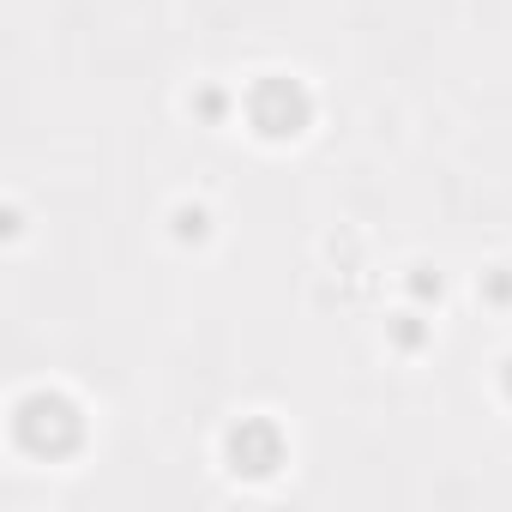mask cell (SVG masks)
<instances>
[{
    "label": "cell",
    "mask_w": 512,
    "mask_h": 512,
    "mask_svg": "<svg viewBox=\"0 0 512 512\" xmlns=\"http://www.w3.org/2000/svg\"><path fill=\"white\" fill-rule=\"evenodd\" d=\"M506 398H512V362H506Z\"/></svg>",
    "instance_id": "cell-8"
},
{
    "label": "cell",
    "mask_w": 512,
    "mask_h": 512,
    "mask_svg": "<svg viewBox=\"0 0 512 512\" xmlns=\"http://www.w3.org/2000/svg\"><path fill=\"white\" fill-rule=\"evenodd\" d=\"M205 121H223V91H199V103H193Z\"/></svg>",
    "instance_id": "cell-5"
},
{
    "label": "cell",
    "mask_w": 512,
    "mask_h": 512,
    "mask_svg": "<svg viewBox=\"0 0 512 512\" xmlns=\"http://www.w3.org/2000/svg\"><path fill=\"white\" fill-rule=\"evenodd\" d=\"M482 290H488L494 302H512V272H506V266H494V272H482Z\"/></svg>",
    "instance_id": "cell-4"
},
{
    "label": "cell",
    "mask_w": 512,
    "mask_h": 512,
    "mask_svg": "<svg viewBox=\"0 0 512 512\" xmlns=\"http://www.w3.org/2000/svg\"><path fill=\"white\" fill-rule=\"evenodd\" d=\"M247 115H253V127H260L266 139H296V133L314 121V97L302 91V79H284V73H272V79H260V85H253V97H247Z\"/></svg>",
    "instance_id": "cell-1"
},
{
    "label": "cell",
    "mask_w": 512,
    "mask_h": 512,
    "mask_svg": "<svg viewBox=\"0 0 512 512\" xmlns=\"http://www.w3.org/2000/svg\"><path fill=\"white\" fill-rule=\"evenodd\" d=\"M73 434H79V416H73L61 398H31V404H19V440H25V446L55 452V446H67Z\"/></svg>",
    "instance_id": "cell-2"
},
{
    "label": "cell",
    "mask_w": 512,
    "mask_h": 512,
    "mask_svg": "<svg viewBox=\"0 0 512 512\" xmlns=\"http://www.w3.org/2000/svg\"><path fill=\"white\" fill-rule=\"evenodd\" d=\"M229 458H235V470H272L278 458H284V434L272 428V422H241L235 434H229Z\"/></svg>",
    "instance_id": "cell-3"
},
{
    "label": "cell",
    "mask_w": 512,
    "mask_h": 512,
    "mask_svg": "<svg viewBox=\"0 0 512 512\" xmlns=\"http://www.w3.org/2000/svg\"><path fill=\"white\" fill-rule=\"evenodd\" d=\"M181 235H193V241L205 235V211H199V205H193V211H181Z\"/></svg>",
    "instance_id": "cell-7"
},
{
    "label": "cell",
    "mask_w": 512,
    "mask_h": 512,
    "mask_svg": "<svg viewBox=\"0 0 512 512\" xmlns=\"http://www.w3.org/2000/svg\"><path fill=\"white\" fill-rule=\"evenodd\" d=\"M392 332H398V344H404V350H416V344H422V326H416V314H404Z\"/></svg>",
    "instance_id": "cell-6"
}]
</instances>
